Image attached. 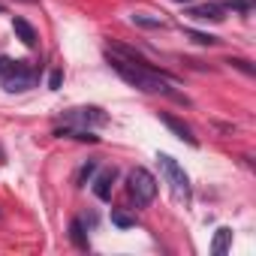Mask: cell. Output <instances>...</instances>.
I'll return each mask as SVG.
<instances>
[{"instance_id": "6da1fadb", "label": "cell", "mask_w": 256, "mask_h": 256, "mask_svg": "<svg viewBox=\"0 0 256 256\" xmlns=\"http://www.w3.org/2000/svg\"><path fill=\"white\" fill-rule=\"evenodd\" d=\"M108 64H112V70H114L124 82H130L133 88H139V90H145V94H163V96L184 100V96H178V94L172 90V82H169L166 72L154 70L139 52L126 48V46H120V42H112V46H108Z\"/></svg>"}, {"instance_id": "7a4b0ae2", "label": "cell", "mask_w": 256, "mask_h": 256, "mask_svg": "<svg viewBox=\"0 0 256 256\" xmlns=\"http://www.w3.org/2000/svg\"><path fill=\"white\" fill-rule=\"evenodd\" d=\"M126 193L136 199L139 208H145V205H151V202L157 199V178H154L148 169L136 166L130 175H126Z\"/></svg>"}, {"instance_id": "3957f363", "label": "cell", "mask_w": 256, "mask_h": 256, "mask_svg": "<svg viewBox=\"0 0 256 256\" xmlns=\"http://www.w3.org/2000/svg\"><path fill=\"white\" fill-rule=\"evenodd\" d=\"M157 163H160V169H163L166 181L172 184L175 196H178L181 202H190V178H187L184 166H181L175 157H169V154H157Z\"/></svg>"}, {"instance_id": "277c9868", "label": "cell", "mask_w": 256, "mask_h": 256, "mask_svg": "<svg viewBox=\"0 0 256 256\" xmlns=\"http://www.w3.org/2000/svg\"><path fill=\"white\" fill-rule=\"evenodd\" d=\"M66 126H76V130H94V126H102L108 120V114L96 106H84V108H70L64 112Z\"/></svg>"}, {"instance_id": "5b68a950", "label": "cell", "mask_w": 256, "mask_h": 256, "mask_svg": "<svg viewBox=\"0 0 256 256\" xmlns=\"http://www.w3.org/2000/svg\"><path fill=\"white\" fill-rule=\"evenodd\" d=\"M4 88L10 90V94H24V90H30V88H36V72L30 70V66H18L16 72H10L6 78H4Z\"/></svg>"}, {"instance_id": "8992f818", "label": "cell", "mask_w": 256, "mask_h": 256, "mask_svg": "<svg viewBox=\"0 0 256 256\" xmlns=\"http://www.w3.org/2000/svg\"><path fill=\"white\" fill-rule=\"evenodd\" d=\"M226 12H229V6L220 4V0H211V4H199V6H190V10H187V16H190L193 22H214V24L223 22Z\"/></svg>"}, {"instance_id": "52a82bcc", "label": "cell", "mask_w": 256, "mask_h": 256, "mask_svg": "<svg viewBox=\"0 0 256 256\" xmlns=\"http://www.w3.org/2000/svg\"><path fill=\"white\" fill-rule=\"evenodd\" d=\"M160 120H163V124L169 126V130H172V133H175L178 139H184L187 145H199V139H196V136H193V130H190V124H184L181 118H175V114L163 112V114H160Z\"/></svg>"}, {"instance_id": "ba28073f", "label": "cell", "mask_w": 256, "mask_h": 256, "mask_svg": "<svg viewBox=\"0 0 256 256\" xmlns=\"http://www.w3.org/2000/svg\"><path fill=\"white\" fill-rule=\"evenodd\" d=\"M114 178H118V172H114V169H102V172L96 175V181H94V196H96V199H102V202H108V199H112Z\"/></svg>"}, {"instance_id": "9c48e42d", "label": "cell", "mask_w": 256, "mask_h": 256, "mask_svg": "<svg viewBox=\"0 0 256 256\" xmlns=\"http://www.w3.org/2000/svg\"><path fill=\"white\" fill-rule=\"evenodd\" d=\"M12 30L18 34V40H22L28 48H34V46H36V30H34V28H30V22H24L22 16H16V18H12Z\"/></svg>"}, {"instance_id": "30bf717a", "label": "cell", "mask_w": 256, "mask_h": 256, "mask_svg": "<svg viewBox=\"0 0 256 256\" xmlns=\"http://www.w3.org/2000/svg\"><path fill=\"white\" fill-rule=\"evenodd\" d=\"M229 238H232V229H226V226H220V229H217V235H214V244H211V253H214V256H223V253L229 250Z\"/></svg>"}, {"instance_id": "8fae6325", "label": "cell", "mask_w": 256, "mask_h": 256, "mask_svg": "<svg viewBox=\"0 0 256 256\" xmlns=\"http://www.w3.org/2000/svg\"><path fill=\"white\" fill-rule=\"evenodd\" d=\"M133 24H139V28H163L166 22L160 16H151V12H133Z\"/></svg>"}, {"instance_id": "7c38bea8", "label": "cell", "mask_w": 256, "mask_h": 256, "mask_svg": "<svg viewBox=\"0 0 256 256\" xmlns=\"http://www.w3.org/2000/svg\"><path fill=\"white\" fill-rule=\"evenodd\" d=\"M70 238H72V244H76L78 250H88V238H84L82 220H72V223H70Z\"/></svg>"}, {"instance_id": "4fadbf2b", "label": "cell", "mask_w": 256, "mask_h": 256, "mask_svg": "<svg viewBox=\"0 0 256 256\" xmlns=\"http://www.w3.org/2000/svg\"><path fill=\"white\" fill-rule=\"evenodd\" d=\"M22 66V60H10V58H4V54H0V78H6L10 72H16Z\"/></svg>"}, {"instance_id": "5bb4252c", "label": "cell", "mask_w": 256, "mask_h": 256, "mask_svg": "<svg viewBox=\"0 0 256 256\" xmlns=\"http://www.w3.org/2000/svg\"><path fill=\"white\" fill-rule=\"evenodd\" d=\"M112 223H114V226H120V229L136 226V220H133V217H126V214H120V211H112Z\"/></svg>"}, {"instance_id": "9a60e30c", "label": "cell", "mask_w": 256, "mask_h": 256, "mask_svg": "<svg viewBox=\"0 0 256 256\" xmlns=\"http://www.w3.org/2000/svg\"><path fill=\"white\" fill-rule=\"evenodd\" d=\"M187 36H190L193 42H199V46H214V42H217V36H211V34H196V30H187Z\"/></svg>"}, {"instance_id": "2e32d148", "label": "cell", "mask_w": 256, "mask_h": 256, "mask_svg": "<svg viewBox=\"0 0 256 256\" xmlns=\"http://www.w3.org/2000/svg\"><path fill=\"white\" fill-rule=\"evenodd\" d=\"M94 172H96V160H88V163L82 166V172H78V184H84V181H88Z\"/></svg>"}, {"instance_id": "e0dca14e", "label": "cell", "mask_w": 256, "mask_h": 256, "mask_svg": "<svg viewBox=\"0 0 256 256\" xmlns=\"http://www.w3.org/2000/svg\"><path fill=\"white\" fill-rule=\"evenodd\" d=\"M60 82H64V72H60V70H54V72L48 76V88H52V90H58V88H60Z\"/></svg>"}, {"instance_id": "ac0fdd59", "label": "cell", "mask_w": 256, "mask_h": 256, "mask_svg": "<svg viewBox=\"0 0 256 256\" xmlns=\"http://www.w3.org/2000/svg\"><path fill=\"white\" fill-rule=\"evenodd\" d=\"M175 4H190V0H175Z\"/></svg>"}]
</instances>
